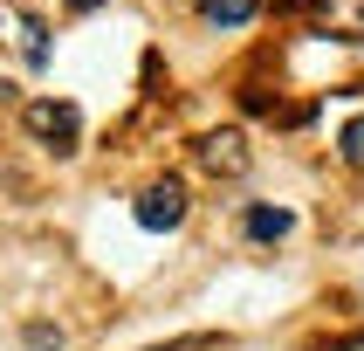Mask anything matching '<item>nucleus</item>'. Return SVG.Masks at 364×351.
<instances>
[{"mask_svg":"<svg viewBox=\"0 0 364 351\" xmlns=\"http://www.w3.org/2000/svg\"><path fill=\"white\" fill-rule=\"evenodd\" d=\"M289 227H296L289 206H255V214H247V241H282Z\"/></svg>","mask_w":364,"mask_h":351,"instance_id":"39448f33","label":"nucleus"},{"mask_svg":"<svg viewBox=\"0 0 364 351\" xmlns=\"http://www.w3.org/2000/svg\"><path fill=\"white\" fill-rule=\"evenodd\" d=\"M200 14L213 28H247V21L262 14V0H200Z\"/></svg>","mask_w":364,"mask_h":351,"instance_id":"423d86ee","label":"nucleus"},{"mask_svg":"<svg viewBox=\"0 0 364 351\" xmlns=\"http://www.w3.org/2000/svg\"><path fill=\"white\" fill-rule=\"evenodd\" d=\"M337 152H344L350 165H364V117H350V124H344V138H337Z\"/></svg>","mask_w":364,"mask_h":351,"instance_id":"6e6552de","label":"nucleus"},{"mask_svg":"<svg viewBox=\"0 0 364 351\" xmlns=\"http://www.w3.org/2000/svg\"><path fill=\"white\" fill-rule=\"evenodd\" d=\"M316 21H323V35H337V41H364V0H323Z\"/></svg>","mask_w":364,"mask_h":351,"instance_id":"20e7f679","label":"nucleus"},{"mask_svg":"<svg viewBox=\"0 0 364 351\" xmlns=\"http://www.w3.org/2000/svg\"><path fill=\"white\" fill-rule=\"evenodd\" d=\"M200 165L213 172V179H241L247 172V138L241 131H206L200 138Z\"/></svg>","mask_w":364,"mask_h":351,"instance_id":"7ed1b4c3","label":"nucleus"},{"mask_svg":"<svg viewBox=\"0 0 364 351\" xmlns=\"http://www.w3.org/2000/svg\"><path fill=\"white\" fill-rule=\"evenodd\" d=\"M21 117H28V131H35L41 145H55V152H76V138H82V110L62 103V97H35Z\"/></svg>","mask_w":364,"mask_h":351,"instance_id":"f257e3e1","label":"nucleus"},{"mask_svg":"<svg viewBox=\"0 0 364 351\" xmlns=\"http://www.w3.org/2000/svg\"><path fill=\"white\" fill-rule=\"evenodd\" d=\"M131 214H138V227H144V234H172V227L186 221V186H179V179H159V186H144Z\"/></svg>","mask_w":364,"mask_h":351,"instance_id":"f03ea898","label":"nucleus"},{"mask_svg":"<svg viewBox=\"0 0 364 351\" xmlns=\"http://www.w3.org/2000/svg\"><path fill=\"white\" fill-rule=\"evenodd\" d=\"M0 28H7V7H0Z\"/></svg>","mask_w":364,"mask_h":351,"instance_id":"ddd939ff","label":"nucleus"},{"mask_svg":"<svg viewBox=\"0 0 364 351\" xmlns=\"http://www.w3.org/2000/svg\"><path fill=\"white\" fill-rule=\"evenodd\" d=\"M337 351H364V337H350V345H337Z\"/></svg>","mask_w":364,"mask_h":351,"instance_id":"f8f14e48","label":"nucleus"},{"mask_svg":"<svg viewBox=\"0 0 364 351\" xmlns=\"http://www.w3.org/2000/svg\"><path fill=\"white\" fill-rule=\"evenodd\" d=\"M62 7H69V14H97L103 0H62Z\"/></svg>","mask_w":364,"mask_h":351,"instance_id":"9d476101","label":"nucleus"},{"mask_svg":"<svg viewBox=\"0 0 364 351\" xmlns=\"http://www.w3.org/2000/svg\"><path fill=\"white\" fill-rule=\"evenodd\" d=\"M14 41H21V62H28V69H41V62H48V28H41L35 14L14 21Z\"/></svg>","mask_w":364,"mask_h":351,"instance_id":"0eeeda50","label":"nucleus"},{"mask_svg":"<svg viewBox=\"0 0 364 351\" xmlns=\"http://www.w3.org/2000/svg\"><path fill=\"white\" fill-rule=\"evenodd\" d=\"M28 351H62V330H48V324H28Z\"/></svg>","mask_w":364,"mask_h":351,"instance_id":"1a4fd4ad","label":"nucleus"},{"mask_svg":"<svg viewBox=\"0 0 364 351\" xmlns=\"http://www.w3.org/2000/svg\"><path fill=\"white\" fill-rule=\"evenodd\" d=\"M0 103H14V83H7V76H0Z\"/></svg>","mask_w":364,"mask_h":351,"instance_id":"9b49d317","label":"nucleus"}]
</instances>
